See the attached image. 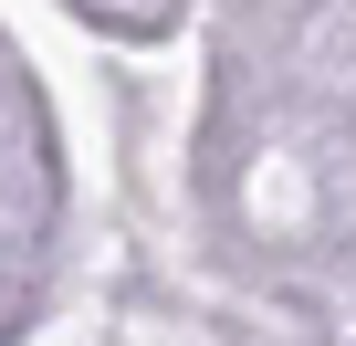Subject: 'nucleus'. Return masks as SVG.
Here are the masks:
<instances>
[]
</instances>
